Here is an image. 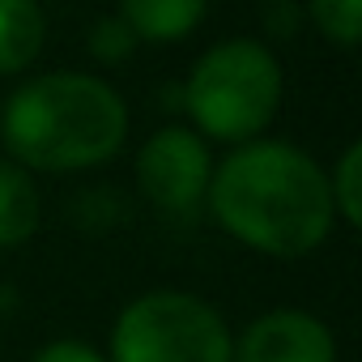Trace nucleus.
Returning <instances> with one entry per match:
<instances>
[{
	"label": "nucleus",
	"instance_id": "obj_1",
	"mask_svg": "<svg viewBox=\"0 0 362 362\" xmlns=\"http://www.w3.org/2000/svg\"><path fill=\"white\" fill-rule=\"evenodd\" d=\"M205 201L226 235L264 256H307L337 222L328 175L286 141L239 145L209 175Z\"/></svg>",
	"mask_w": 362,
	"mask_h": 362
},
{
	"label": "nucleus",
	"instance_id": "obj_2",
	"mask_svg": "<svg viewBox=\"0 0 362 362\" xmlns=\"http://www.w3.org/2000/svg\"><path fill=\"white\" fill-rule=\"evenodd\" d=\"M128 136L124 98L90 73L26 81L5 107V145L35 170H86L119 153Z\"/></svg>",
	"mask_w": 362,
	"mask_h": 362
},
{
	"label": "nucleus",
	"instance_id": "obj_3",
	"mask_svg": "<svg viewBox=\"0 0 362 362\" xmlns=\"http://www.w3.org/2000/svg\"><path fill=\"white\" fill-rule=\"evenodd\" d=\"M184 103L205 136L247 145L277 115L281 69L256 39H226L192 64Z\"/></svg>",
	"mask_w": 362,
	"mask_h": 362
},
{
	"label": "nucleus",
	"instance_id": "obj_4",
	"mask_svg": "<svg viewBox=\"0 0 362 362\" xmlns=\"http://www.w3.org/2000/svg\"><path fill=\"white\" fill-rule=\"evenodd\" d=\"M222 315L179 290H153L128 303L111 332V362H230Z\"/></svg>",
	"mask_w": 362,
	"mask_h": 362
},
{
	"label": "nucleus",
	"instance_id": "obj_5",
	"mask_svg": "<svg viewBox=\"0 0 362 362\" xmlns=\"http://www.w3.org/2000/svg\"><path fill=\"white\" fill-rule=\"evenodd\" d=\"M209 149L192 128H162L136 153L141 192L170 218H197L209 192Z\"/></svg>",
	"mask_w": 362,
	"mask_h": 362
},
{
	"label": "nucleus",
	"instance_id": "obj_6",
	"mask_svg": "<svg viewBox=\"0 0 362 362\" xmlns=\"http://www.w3.org/2000/svg\"><path fill=\"white\" fill-rule=\"evenodd\" d=\"M230 362H337V341L328 324L286 307L247 324L243 341L230 349Z\"/></svg>",
	"mask_w": 362,
	"mask_h": 362
},
{
	"label": "nucleus",
	"instance_id": "obj_7",
	"mask_svg": "<svg viewBox=\"0 0 362 362\" xmlns=\"http://www.w3.org/2000/svg\"><path fill=\"white\" fill-rule=\"evenodd\" d=\"M124 22L145 43H175L197 30L209 0H119Z\"/></svg>",
	"mask_w": 362,
	"mask_h": 362
},
{
	"label": "nucleus",
	"instance_id": "obj_8",
	"mask_svg": "<svg viewBox=\"0 0 362 362\" xmlns=\"http://www.w3.org/2000/svg\"><path fill=\"white\" fill-rule=\"evenodd\" d=\"M43 9L39 0H0V77L22 73L43 52Z\"/></svg>",
	"mask_w": 362,
	"mask_h": 362
},
{
	"label": "nucleus",
	"instance_id": "obj_9",
	"mask_svg": "<svg viewBox=\"0 0 362 362\" xmlns=\"http://www.w3.org/2000/svg\"><path fill=\"white\" fill-rule=\"evenodd\" d=\"M39 230V192L18 162H0V247H18Z\"/></svg>",
	"mask_w": 362,
	"mask_h": 362
},
{
	"label": "nucleus",
	"instance_id": "obj_10",
	"mask_svg": "<svg viewBox=\"0 0 362 362\" xmlns=\"http://www.w3.org/2000/svg\"><path fill=\"white\" fill-rule=\"evenodd\" d=\"M328 192H332V209L341 214V222L362 226V145L358 141L341 153L337 170L328 175Z\"/></svg>",
	"mask_w": 362,
	"mask_h": 362
},
{
	"label": "nucleus",
	"instance_id": "obj_11",
	"mask_svg": "<svg viewBox=\"0 0 362 362\" xmlns=\"http://www.w3.org/2000/svg\"><path fill=\"white\" fill-rule=\"evenodd\" d=\"M315 30L337 43V47H354L362 35V0H307Z\"/></svg>",
	"mask_w": 362,
	"mask_h": 362
},
{
	"label": "nucleus",
	"instance_id": "obj_12",
	"mask_svg": "<svg viewBox=\"0 0 362 362\" xmlns=\"http://www.w3.org/2000/svg\"><path fill=\"white\" fill-rule=\"evenodd\" d=\"M90 43H94V52H98L103 60H119V56H128V52H132L136 35L128 30V22H124V18H107V22L90 35Z\"/></svg>",
	"mask_w": 362,
	"mask_h": 362
},
{
	"label": "nucleus",
	"instance_id": "obj_13",
	"mask_svg": "<svg viewBox=\"0 0 362 362\" xmlns=\"http://www.w3.org/2000/svg\"><path fill=\"white\" fill-rule=\"evenodd\" d=\"M30 362H103L90 345H81V341H52V345H43Z\"/></svg>",
	"mask_w": 362,
	"mask_h": 362
}]
</instances>
